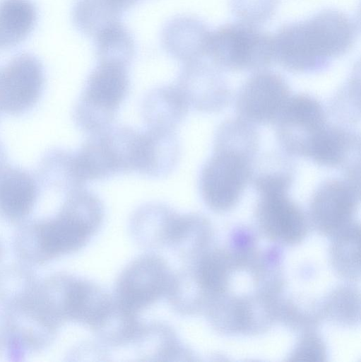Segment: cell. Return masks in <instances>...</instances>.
Here are the masks:
<instances>
[{"mask_svg":"<svg viewBox=\"0 0 361 362\" xmlns=\"http://www.w3.org/2000/svg\"><path fill=\"white\" fill-rule=\"evenodd\" d=\"M356 33L355 23L345 13L324 10L308 19L284 25L273 36L274 60L292 71H317L346 53Z\"/></svg>","mask_w":361,"mask_h":362,"instance_id":"6da1fadb","label":"cell"},{"mask_svg":"<svg viewBox=\"0 0 361 362\" xmlns=\"http://www.w3.org/2000/svg\"><path fill=\"white\" fill-rule=\"evenodd\" d=\"M129 85L127 66L99 62L88 76L76 107L79 127L92 134L111 126Z\"/></svg>","mask_w":361,"mask_h":362,"instance_id":"7a4b0ae2","label":"cell"},{"mask_svg":"<svg viewBox=\"0 0 361 362\" xmlns=\"http://www.w3.org/2000/svg\"><path fill=\"white\" fill-rule=\"evenodd\" d=\"M139 134L140 132L124 125H111L90 134L76 155L85 182L134 171Z\"/></svg>","mask_w":361,"mask_h":362,"instance_id":"3957f363","label":"cell"},{"mask_svg":"<svg viewBox=\"0 0 361 362\" xmlns=\"http://www.w3.org/2000/svg\"><path fill=\"white\" fill-rule=\"evenodd\" d=\"M206 55L221 68L259 71L274 60L273 37L244 22L227 24L210 32Z\"/></svg>","mask_w":361,"mask_h":362,"instance_id":"277c9868","label":"cell"},{"mask_svg":"<svg viewBox=\"0 0 361 362\" xmlns=\"http://www.w3.org/2000/svg\"><path fill=\"white\" fill-rule=\"evenodd\" d=\"M103 207L92 192L82 190L71 200L69 208L57 218L40 226L38 241L50 256L80 248L102 220Z\"/></svg>","mask_w":361,"mask_h":362,"instance_id":"5b68a950","label":"cell"},{"mask_svg":"<svg viewBox=\"0 0 361 362\" xmlns=\"http://www.w3.org/2000/svg\"><path fill=\"white\" fill-rule=\"evenodd\" d=\"M253 161L237 152L214 150L199 175V190L205 204L218 212L232 209L252 179Z\"/></svg>","mask_w":361,"mask_h":362,"instance_id":"8992f818","label":"cell"},{"mask_svg":"<svg viewBox=\"0 0 361 362\" xmlns=\"http://www.w3.org/2000/svg\"><path fill=\"white\" fill-rule=\"evenodd\" d=\"M275 124L284 151L305 157L312 139L327 123L325 111L316 99L297 94L290 96Z\"/></svg>","mask_w":361,"mask_h":362,"instance_id":"52a82bcc","label":"cell"},{"mask_svg":"<svg viewBox=\"0 0 361 362\" xmlns=\"http://www.w3.org/2000/svg\"><path fill=\"white\" fill-rule=\"evenodd\" d=\"M360 200V184L347 178L321 184L313 194L309 216L321 234L333 237L351 222Z\"/></svg>","mask_w":361,"mask_h":362,"instance_id":"ba28073f","label":"cell"},{"mask_svg":"<svg viewBox=\"0 0 361 362\" xmlns=\"http://www.w3.org/2000/svg\"><path fill=\"white\" fill-rule=\"evenodd\" d=\"M290 96L279 74L259 70L243 84L236 98L239 117L251 124L275 123Z\"/></svg>","mask_w":361,"mask_h":362,"instance_id":"9c48e42d","label":"cell"},{"mask_svg":"<svg viewBox=\"0 0 361 362\" xmlns=\"http://www.w3.org/2000/svg\"><path fill=\"white\" fill-rule=\"evenodd\" d=\"M170 283L167 267L161 259L143 257L133 262L120 277L118 303L134 313L158 299Z\"/></svg>","mask_w":361,"mask_h":362,"instance_id":"30bf717a","label":"cell"},{"mask_svg":"<svg viewBox=\"0 0 361 362\" xmlns=\"http://www.w3.org/2000/svg\"><path fill=\"white\" fill-rule=\"evenodd\" d=\"M256 217L261 232L270 240L288 245L300 243L308 232L307 218L287 193L261 195Z\"/></svg>","mask_w":361,"mask_h":362,"instance_id":"8fae6325","label":"cell"},{"mask_svg":"<svg viewBox=\"0 0 361 362\" xmlns=\"http://www.w3.org/2000/svg\"><path fill=\"white\" fill-rule=\"evenodd\" d=\"M42 80V68L35 57L17 55L0 72V105L9 111L26 108L37 99Z\"/></svg>","mask_w":361,"mask_h":362,"instance_id":"7c38bea8","label":"cell"},{"mask_svg":"<svg viewBox=\"0 0 361 362\" xmlns=\"http://www.w3.org/2000/svg\"><path fill=\"white\" fill-rule=\"evenodd\" d=\"M360 139L350 130L337 125H326L314 137L307 158L330 168H342L346 176L360 174Z\"/></svg>","mask_w":361,"mask_h":362,"instance_id":"4fadbf2b","label":"cell"},{"mask_svg":"<svg viewBox=\"0 0 361 362\" xmlns=\"http://www.w3.org/2000/svg\"><path fill=\"white\" fill-rule=\"evenodd\" d=\"M189 107L204 112L218 111L229 100L218 71L199 60L186 63L175 84Z\"/></svg>","mask_w":361,"mask_h":362,"instance_id":"5bb4252c","label":"cell"},{"mask_svg":"<svg viewBox=\"0 0 361 362\" xmlns=\"http://www.w3.org/2000/svg\"><path fill=\"white\" fill-rule=\"evenodd\" d=\"M180 156V145L173 130L148 128L141 132L136 172L161 178L175 168Z\"/></svg>","mask_w":361,"mask_h":362,"instance_id":"9a60e30c","label":"cell"},{"mask_svg":"<svg viewBox=\"0 0 361 362\" xmlns=\"http://www.w3.org/2000/svg\"><path fill=\"white\" fill-rule=\"evenodd\" d=\"M189 105L178 87L164 85L144 96L141 115L148 128L173 130L186 117Z\"/></svg>","mask_w":361,"mask_h":362,"instance_id":"2e32d148","label":"cell"},{"mask_svg":"<svg viewBox=\"0 0 361 362\" xmlns=\"http://www.w3.org/2000/svg\"><path fill=\"white\" fill-rule=\"evenodd\" d=\"M210 32L203 23L191 17L172 20L162 33L165 49L174 58L185 63L206 55Z\"/></svg>","mask_w":361,"mask_h":362,"instance_id":"e0dca14e","label":"cell"},{"mask_svg":"<svg viewBox=\"0 0 361 362\" xmlns=\"http://www.w3.org/2000/svg\"><path fill=\"white\" fill-rule=\"evenodd\" d=\"M107 295L88 281L71 283L65 292L64 312L75 320L95 327L111 305Z\"/></svg>","mask_w":361,"mask_h":362,"instance_id":"ac0fdd59","label":"cell"},{"mask_svg":"<svg viewBox=\"0 0 361 362\" xmlns=\"http://www.w3.org/2000/svg\"><path fill=\"white\" fill-rule=\"evenodd\" d=\"M37 19L30 0L0 1V48L14 47L30 33Z\"/></svg>","mask_w":361,"mask_h":362,"instance_id":"d6986e66","label":"cell"},{"mask_svg":"<svg viewBox=\"0 0 361 362\" xmlns=\"http://www.w3.org/2000/svg\"><path fill=\"white\" fill-rule=\"evenodd\" d=\"M35 186L28 175L16 170L0 174V210L11 218L26 214L32 207Z\"/></svg>","mask_w":361,"mask_h":362,"instance_id":"ffe728a7","label":"cell"},{"mask_svg":"<svg viewBox=\"0 0 361 362\" xmlns=\"http://www.w3.org/2000/svg\"><path fill=\"white\" fill-rule=\"evenodd\" d=\"M333 238L331 259L336 272L341 276L357 280L360 276V226L351 222Z\"/></svg>","mask_w":361,"mask_h":362,"instance_id":"44dd1931","label":"cell"},{"mask_svg":"<svg viewBox=\"0 0 361 362\" xmlns=\"http://www.w3.org/2000/svg\"><path fill=\"white\" fill-rule=\"evenodd\" d=\"M259 148V135L253 124L240 118L223 122L218 128L214 150H230L254 159Z\"/></svg>","mask_w":361,"mask_h":362,"instance_id":"7402d4cb","label":"cell"},{"mask_svg":"<svg viewBox=\"0 0 361 362\" xmlns=\"http://www.w3.org/2000/svg\"><path fill=\"white\" fill-rule=\"evenodd\" d=\"M95 37L99 62L126 66L130 64L134 53V44L131 35L119 21L103 28Z\"/></svg>","mask_w":361,"mask_h":362,"instance_id":"603a6c76","label":"cell"},{"mask_svg":"<svg viewBox=\"0 0 361 362\" xmlns=\"http://www.w3.org/2000/svg\"><path fill=\"white\" fill-rule=\"evenodd\" d=\"M122 11L110 0H78L73 21L83 33L95 36L109 25L119 21Z\"/></svg>","mask_w":361,"mask_h":362,"instance_id":"cb8c5ba5","label":"cell"},{"mask_svg":"<svg viewBox=\"0 0 361 362\" xmlns=\"http://www.w3.org/2000/svg\"><path fill=\"white\" fill-rule=\"evenodd\" d=\"M232 258L223 250L203 255L195 273L196 281L205 293H223L228 284Z\"/></svg>","mask_w":361,"mask_h":362,"instance_id":"d4e9b609","label":"cell"},{"mask_svg":"<svg viewBox=\"0 0 361 362\" xmlns=\"http://www.w3.org/2000/svg\"><path fill=\"white\" fill-rule=\"evenodd\" d=\"M326 312L341 322L355 321L360 312V295L350 288H343L327 300Z\"/></svg>","mask_w":361,"mask_h":362,"instance_id":"484cf974","label":"cell"},{"mask_svg":"<svg viewBox=\"0 0 361 362\" xmlns=\"http://www.w3.org/2000/svg\"><path fill=\"white\" fill-rule=\"evenodd\" d=\"M232 12L241 22L253 25L271 18L276 8L277 0H230Z\"/></svg>","mask_w":361,"mask_h":362,"instance_id":"4316f807","label":"cell"},{"mask_svg":"<svg viewBox=\"0 0 361 362\" xmlns=\"http://www.w3.org/2000/svg\"><path fill=\"white\" fill-rule=\"evenodd\" d=\"M292 182L288 170L263 172L253 178L256 190L261 195L287 193Z\"/></svg>","mask_w":361,"mask_h":362,"instance_id":"83f0119b","label":"cell"},{"mask_svg":"<svg viewBox=\"0 0 361 362\" xmlns=\"http://www.w3.org/2000/svg\"><path fill=\"white\" fill-rule=\"evenodd\" d=\"M290 357V361H322L326 359V349L317 335L309 333L300 339Z\"/></svg>","mask_w":361,"mask_h":362,"instance_id":"f1b7e54d","label":"cell"}]
</instances>
